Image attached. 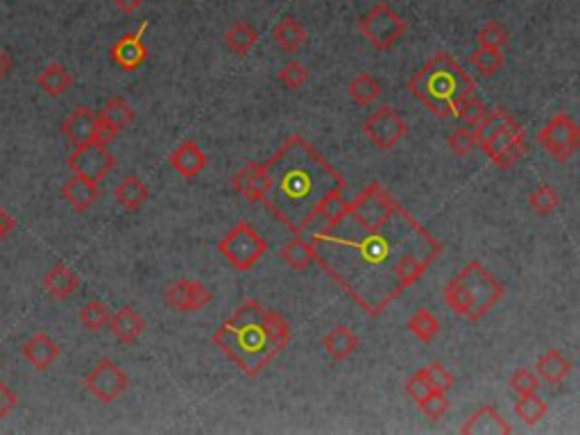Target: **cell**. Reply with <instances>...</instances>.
Here are the masks:
<instances>
[{
  "instance_id": "1",
  "label": "cell",
  "mask_w": 580,
  "mask_h": 435,
  "mask_svg": "<svg viewBox=\"0 0 580 435\" xmlns=\"http://www.w3.org/2000/svg\"><path fill=\"white\" fill-rule=\"evenodd\" d=\"M313 263L370 318L426 275L442 243L381 182H370L343 211L302 232Z\"/></svg>"
},
{
  "instance_id": "2",
  "label": "cell",
  "mask_w": 580,
  "mask_h": 435,
  "mask_svg": "<svg viewBox=\"0 0 580 435\" xmlns=\"http://www.w3.org/2000/svg\"><path fill=\"white\" fill-rule=\"evenodd\" d=\"M263 204L293 234H302L327 195L347 189L343 175L302 134L288 136L275 157L263 164Z\"/></svg>"
},
{
  "instance_id": "3",
  "label": "cell",
  "mask_w": 580,
  "mask_h": 435,
  "mask_svg": "<svg viewBox=\"0 0 580 435\" xmlns=\"http://www.w3.org/2000/svg\"><path fill=\"white\" fill-rule=\"evenodd\" d=\"M211 343L236 362L245 377L257 379L288 347L290 324L284 315L266 309L261 302L247 300L234 311L232 318L220 324Z\"/></svg>"
},
{
  "instance_id": "4",
  "label": "cell",
  "mask_w": 580,
  "mask_h": 435,
  "mask_svg": "<svg viewBox=\"0 0 580 435\" xmlns=\"http://www.w3.org/2000/svg\"><path fill=\"white\" fill-rule=\"evenodd\" d=\"M408 91L438 118H451L469 96L476 82L449 53H435L408 80Z\"/></svg>"
},
{
  "instance_id": "5",
  "label": "cell",
  "mask_w": 580,
  "mask_h": 435,
  "mask_svg": "<svg viewBox=\"0 0 580 435\" xmlns=\"http://www.w3.org/2000/svg\"><path fill=\"white\" fill-rule=\"evenodd\" d=\"M506 295V286L481 261H472L445 286V304L469 322L483 320Z\"/></svg>"
},
{
  "instance_id": "6",
  "label": "cell",
  "mask_w": 580,
  "mask_h": 435,
  "mask_svg": "<svg viewBox=\"0 0 580 435\" xmlns=\"http://www.w3.org/2000/svg\"><path fill=\"white\" fill-rule=\"evenodd\" d=\"M218 252H220V254L227 259L229 266L236 268L238 272H247L266 257L268 243L247 220H241V223H236L229 229L227 236L220 238Z\"/></svg>"
},
{
  "instance_id": "7",
  "label": "cell",
  "mask_w": 580,
  "mask_h": 435,
  "mask_svg": "<svg viewBox=\"0 0 580 435\" xmlns=\"http://www.w3.org/2000/svg\"><path fill=\"white\" fill-rule=\"evenodd\" d=\"M358 32L374 48L388 53V50L395 48V44L404 39V34L408 32V21L399 16V12L392 10L388 3H377L368 14L358 19Z\"/></svg>"
},
{
  "instance_id": "8",
  "label": "cell",
  "mask_w": 580,
  "mask_h": 435,
  "mask_svg": "<svg viewBox=\"0 0 580 435\" xmlns=\"http://www.w3.org/2000/svg\"><path fill=\"white\" fill-rule=\"evenodd\" d=\"M537 143L556 161H567L580 148V127L569 114L558 112L537 134Z\"/></svg>"
},
{
  "instance_id": "9",
  "label": "cell",
  "mask_w": 580,
  "mask_h": 435,
  "mask_svg": "<svg viewBox=\"0 0 580 435\" xmlns=\"http://www.w3.org/2000/svg\"><path fill=\"white\" fill-rule=\"evenodd\" d=\"M66 164L72 170V175H80V177H87L100 184L102 179L112 173L114 166H116V157L112 155V150L107 145L89 141V143L75 145V150L71 152Z\"/></svg>"
},
{
  "instance_id": "10",
  "label": "cell",
  "mask_w": 580,
  "mask_h": 435,
  "mask_svg": "<svg viewBox=\"0 0 580 435\" xmlns=\"http://www.w3.org/2000/svg\"><path fill=\"white\" fill-rule=\"evenodd\" d=\"M408 123L402 114L397 112L395 107L383 105L381 109L372 114L368 121L362 123V132L377 145L379 150H392L399 141L408 136Z\"/></svg>"
},
{
  "instance_id": "11",
  "label": "cell",
  "mask_w": 580,
  "mask_h": 435,
  "mask_svg": "<svg viewBox=\"0 0 580 435\" xmlns=\"http://www.w3.org/2000/svg\"><path fill=\"white\" fill-rule=\"evenodd\" d=\"M84 386H87V390L96 397L98 402L114 404L127 392L130 379H127L125 370L121 365H116L109 358H102V361H98L93 365L91 372L87 374Z\"/></svg>"
},
{
  "instance_id": "12",
  "label": "cell",
  "mask_w": 580,
  "mask_h": 435,
  "mask_svg": "<svg viewBox=\"0 0 580 435\" xmlns=\"http://www.w3.org/2000/svg\"><path fill=\"white\" fill-rule=\"evenodd\" d=\"M490 161L497 168H513L524 155H526V136L517 121L513 125L503 127L485 145H481Z\"/></svg>"
},
{
  "instance_id": "13",
  "label": "cell",
  "mask_w": 580,
  "mask_h": 435,
  "mask_svg": "<svg viewBox=\"0 0 580 435\" xmlns=\"http://www.w3.org/2000/svg\"><path fill=\"white\" fill-rule=\"evenodd\" d=\"M211 290L195 279H177L166 290V304L179 313H200L211 304Z\"/></svg>"
},
{
  "instance_id": "14",
  "label": "cell",
  "mask_w": 580,
  "mask_h": 435,
  "mask_svg": "<svg viewBox=\"0 0 580 435\" xmlns=\"http://www.w3.org/2000/svg\"><path fill=\"white\" fill-rule=\"evenodd\" d=\"M145 30H148V21L141 23V28L136 30V32L123 34L121 39L109 48V57H112V62L116 64L118 68H123V71L127 72H134L143 66L148 55H150L143 44Z\"/></svg>"
},
{
  "instance_id": "15",
  "label": "cell",
  "mask_w": 580,
  "mask_h": 435,
  "mask_svg": "<svg viewBox=\"0 0 580 435\" xmlns=\"http://www.w3.org/2000/svg\"><path fill=\"white\" fill-rule=\"evenodd\" d=\"M207 155H204L198 141L193 139L182 141L173 150V155H170V166H173V170L186 179L198 177V175L207 168Z\"/></svg>"
},
{
  "instance_id": "16",
  "label": "cell",
  "mask_w": 580,
  "mask_h": 435,
  "mask_svg": "<svg viewBox=\"0 0 580 435\" xmlns=\"http://www.w3.org/2000/svg\"><path fill=\"white\" fill-rule=\"evenodd\" d=\"M232 186L247 202H263V195H266V170H263V164L252 161V164L243 166L232 177Z\"/></svg>"
},
{
  "instance_id": "17",
  "label": "cell",
  "mask_w": 580,
  "mask_h": 435,
  "mask_svg": "<svg viewBox=\"0 0 580 435\" xmlns=\"http://www.w3.org/2000/svg\"><path fill=\"white\" fill-rule=\"evenodd\" d=\"M463 435H510L513 426L503 420L501 413L494 406H483L474 413L472 417H467L463 426H460Z\"/></svg>"
},
{
  "instance_id": "18",
  "label": "cell",
  "mask_w": 580,
  "mask_h": 435,
  "mask_svg": "<svg viewBox=\"0 0 580 435\" xmlns=\"http://www.w3.org/2000/svg\"><path fill=\"white\" fill-rule=\"evenodd\" d=\"M62 195L64 200L71 204L72 211L84 213L98 202V198H100V186H98V182H91V179L72 175L66 184L62 186Z\"/></svg>"
},
{
  "instance_id": "19",
  "label": "cell",
  "mask_w": 580,
  "mask_h": 435,
  "mask_svg": "<svg viewBox=\"0 0 580 435\" xmlns=\"http://www.w3.org/2000/svg\"><path fill=\"white\" fill-rule=\"evenodd\" d=\"M23 358L37 370H50L55 365V361L62 354V347L50 338L48 334L39 331V334H34L28 343L23 345Z\"/></svg>"
},
{
  "instance_id": "20",
  "label": "cell",
  "mask_w": 580,
  "mask_h": 435,
  "mask_svg": "<svg viewBox=\"0 0 580 435\" xmlns=\"http://www.w3.org/2000/svg\"><path fill=\"white\" fill-rule=\"evenodd\" d=\"M44 288L53 300L66 302L78 293L80 277L75 275V270L68 268L66 263H55V266L46 272Z\"/></svg>"
},
{
  "instance_id": "21",
  "label": "cell",
  "mask_w": 580,
  "mask_h": 435,
  "mask_svg": "<svg viewBox=\"0 0 580 435\" xmlns=\"http://www.w3.org/2000/svg\"><path fill=\"white\" fill-rule=\"evenodd\" d=\"M109 331L114 334V338L121 345H132L141 338V334L145 331V320L141 318L139 311L132 309V306H123L121 311L112 315L109 320Z\"/></svg>"
},
{
  "instance_id": "22",
  "label": "cell",
  "mask_w": 580,
  "mask_h": 435,
  "mask_svg": "<svg viewBox=\"0 0 580 435\" xmlns=\"http://www.w3.org/2000/svg\"><path fill=\"white\" fill-rule=\"evenodd\" d=\"M98 114L89 107H78L71 116L62 123V134L71 141L72 145H82L93 141V132H96Z\"/></svg>"
},
{
  "instance_id": "23",
  "label": "cell",
  "mask_w": 580,
  "mask_h": 435,
  "mask_svg": "<svg viewBox=\"0 0 580 435\" xmlns=\"http://www.w3.org/2000/svg\"><path fill=\"white\" fill-rule=\"evenodd\" d=\"M574 370V362L560 352V349H549L537 358L535 374L549 383V386H560Z\"/></svg>"
},
{
  "instance_id": "24",
  "label": "cell",
  "mask_w": 580,
  "mask_h": 435,
  "mask_svg": "<svg viewBox=\"0 0 580 435\" xmlns=\"http://www.w3.org/2000/svg\"><path fill=\"white\" fill-rule=\"evenodd\" d=\"M272 39H275V44L279 46L284 53L293 55L306 44L309 34H306L304 25H302L295 16H284V19L275 25V30H272Z\"/></svg>"
},
{
  "instance_id": "25",
  "label": "cell",
  "mask_w": 580,
  "mask_h": 435,
  "mask_svg": "<svg viewBox=\"0 0 580 435\" xmlns=\"http://www.w3.org/2000/svg\"><path fill=\"white\" fill-rule=\"evenodd\" d=\"M116 202L125 209L127 213H136L143 209V204L150 198V191H148V184L143 179L136 177V175H127L121 184L116 186Z\"/></svg>"
},
{
  "instance_id": "26",
  "label": "cell",
  "mask_w": 580,
  "mask_h": 435,
  "mask_svg": "<svg viewBox=\"0 0 580 435\" xmlns=\"http://www.w3.org/2000/svg\"><path fill=\"white\" fill-rule=\"evenodd\" d=\"M322 345L324 349H327V354H329L334 361L340 362V361H347V358L356 352L358 336L354 334L349 327H345V324H336L334 329L322 338Z\"/></svg>"
},
{
  "instance_id": "27",
  "label": "cell",
  "mask_w": 580,
  "mask_h": 435,
  "mask_svg": "<svg viewBox=\"0 0 580 435\" xmlns=\"http://www.w3.org/2000/svg\"><path fill=\"white\" fill-rule=\"evenodd\" d=\"M37 84H39L41 91L50 98H59L72 87V75L66 66L62 64H48L44 71L37 75Z\"/></svg>"
},
{
  "instance_id": "28",
  "label": "cell",
  "mask_w": 580,
  "mask_h": 435,
  "mask_svg": "<svg viewBox=\"0 0 580 435\" xmlns=\"http://www.w3.org/2000/svg\"><path fill=\"white\" fill-rule=\"evenodd\" d=\"M259 32L252 28L247 21H236L232 23V28L225 32V44L232 53H236L238 57H247L252 53V48L257 46Z\"/></svg>"
},
{
  "instance_id": "29",
  "label": "cell",
  "mask_w": 580,
  "mask_h": 435,
  "mask_svg": "<svg viewBox=\"0 0 580 435\" xmlns=\"http://www.w3.org/2000/svg\"><path fill=\"white\" fill-rule=\"evenodd\" d=\"M279 257L284 259V263L290 268V270H297V272H304L306 268L313 263V252H311L309 241H306L302 234H295L293 241H288L284 247H281Z\"/></svg>"
},
{
  "instance_id": "30",
  "label": "cell",
  "mask_w": 580,
  "mask_h": 435,
  "mask_svg": "<svg viewBox=\"0 0 580 435\" xmlns=\"http://www.w3.org/2000/svg\"><path fill=\"white\" fill-rule=\"evenodd\" d=\"M349 98L358 107H370L381 98V84L370 72H358L356 78L349 82Z\"/></svg>"
},
{
  "instance_id": "31",
  "label": "cell",
  "mask_w": 580,
  "mask_h": 435,
  "mask_svg": "<svg viewBox=\"0 0 580 435\" xmlns=\"http://www.w3.org/2000/svg\"><path fill=\"white\" fill-rule=\"evenodd\" d=\"M513 123H515V116L510 112H506V109H501V107H499V109H492V112L485 114L483 121L474 127L476 143L485 145L494 134H497V132H501L503 127L508 125H513Z\"/></svg>"
},
{
  "instance_id": "32",
  "label": "cell",
  "mask_w": 580,
  "mask_h": 435,
  "mask_svg": "<svg viewBox=\"0 0 580 435\" xmlns=\"http://www.w3.org/2000/svg\"><path fill=\"white\" fill-rule=\"evenodd\" d=\"M98 116L105 118L107 123H112V125L121 132V130H125L127 125H132V121L136 118V114H134V109L127 105L125 98L116 96V98H109V100H107V105L102 107V112L98 114Z\"/></svg>"
},
{
  "instance_id": "33",
  "label": "cell",
  "mask_w": 580,
  "mask_h": 435,
  "mask_svg": "<svg viewBox=\"0 0 580 435\" xmlns=\"http://www.w3.org/2000/svg\"><path fill=\"white\" fill-rule=\"evenodd\" d=\"M515 413H517V417L524 424L535 426L544 420V415L549 413V406L542 397H537V392H533V395L519 397L517 402H515Z\"/></svg>"
},
{
  "instance_id": "34",
  "label": "cell",
  "mask_w": 580,
  "mask_h": 435,
  "mask_svg": "<svg viewBox=\"0 0 580 435\" xmlns=\"http://www.w3.org/2000/svg\"><path fill=\"white\" fill-rule=\"evenodd\" d=\"M408 329H411V334L415 336L417 340L429 345L440 334V322H438V318H435L429 309H420L408 320Z\"/></svg>"
},
{
  "instance_id": "35",
  "label": "cell",
  "mask_w": 580,
  "mask_h": 435,
  "mask_svg": "<svg viewBox=\"0 0 580 435\" xmlns=\"http://www.w3.org/2000/svg\"><path fill=\"white\" fill-rule=\"evenodd\" d=\"M109 320H112V311L100 300L87 302V304L82 306V311H80V322H82L84 329L91 331V334H98V331L105 329L107 324H109Z\"/></svg>"
},
{
  "instance_id": "36",
  "label": "cell",
  "mask_w": 580,
  "mask_h": 435,
  "mask_svg": "<svg viewBox=\"0 0 580 435\" xmlns=\"http://www.w3.org/2000/svg\"><path fill=\"white\" fill-rule=\"evenodd\" d=\"M528 204H531V209L537 216H551L558 209V204H560V195H558L556 186L537 184L531 191V195H528Z\"/></svg>"
},
{
  "instance_id": "37",
  "label": "cell",
  "mask_w": 580,
  "mask_h": 435,
  "mask_svg": "<svg viewBox=\"0 0 580 435\" xmlns=\"http://www.w3.org/2000/svg\"><path fill=\"white\" fill-rule=\"evenodd\" d=\"M469 59H472V64L476 66V71L483 72V75H488V78L497 75V72L503 68V64H506L503 50L490 48V46H479V48L472 53V57Z\"/></svg>"
},
{
  "instance_id": "38",
  "label": "cell",
  "mask_w": 580,
  "mask_h": 435,
  "mask_svg": "<svg viewBox=\"0 0 580 435\" xmlns=\"http://www.w3.org/2000/svg\"><path fill=\"white\" fill-rule=\"evenodd\" d=\"M485 114H488V107H485L483 100L474 93V96H469L467 100L456 109L454 118L463 123L465 127H476L481 121H483Z\"/></svg>"
},
{
  "instance_id": "39",
  "label": "cell",
  "mask_w": 580,
  "mask_h": 435,
  "mask_svg": "<svg viewBox=\"0 0 580 435\" xmlns=\"http://www.w3.org/2000/svg\"><path fill=\"white\" fill-rule=\"evenodd\" d=\"M508 39H510V34H508L506 25H503L501 21H488V23L479 30V34H476L479 46H490V48L499 50L506 48Z\"/></svg>"
},
{
  "instance_id": "40",
  "label": "cell",
  "mask_w": 580,
  "mask_h": 435,
  "mask_svg": "<svg viewBox=\"0 0 580 435\" xmlns=\"http://www.w3.org/2000/svg\"><path fill=\"white\" fill-rule=\"evenodd\" d=\"M311 72L304 64H300L297 59H290L284 68L279 71V80L288 91H300L306 82H309Z\"/></svg>"
},
{
  "instance_id": "41",
  "label": "cell",
  "mask_w": 580,
  "mask_h": 435,
  "mask_svg": "<svg viewBox=\"0 0 580 435\" xmlns=\"http://www.w3.org/2000/svg\"><path fill=\"white\" fill-rule=\"evenodd\" d=\"M417 406H420V411L424 413L429 420L438 422L442 415H445L447 411H449V397H447V392L442 390H431L429 395L422 399V402H417Z\"/></svg>"
},
{
  "instance_id": "42",
  "label": "cell",
  "mask_w": 580,
  "mask_h": 435,
  "mask_svg": "<svg viewBox=\"0 0 580 435\" xmlns=\"http://www.w3.org/2000/svg\"><path fill=\"white\" fill-rule=\"evenodd\" d=\"M447 145H449L451 155H456V157H465L479 148L474 132L465 125L458 127V130H454L449 136H447Z\"/></svg>"
},
{
  "instance_id": "43",
  "label": "cell",
  "mask_w": 580,
  "mask_h": 435,
  "mask_svg": "<svg viewBox=\"0 0 580 435\" xmlns=\"http://www.w3.org/2000/svg\"><path fill=\"white\" fill-rule=\"evenodd\" d=\"M537 388H540V377H537L533 370L519 368L515 370V374L510 377V390H513L515 395H533V392H537Z\"/></svg>"
},
{
  "instance_id": "44",
  "label": "cell",
  "mask_w": 580,
  "mask_h": 435,
  "mask_svg": "<svg viewBox=\"0 0 580 435\" xmlns=\"http://www.w3.org/2000/svg\"><path fill=\"white\" fill-rule=\"evenodd\" d=\"M431 390H435V388H433V383L429 381V374H426L424 368L417 370V372L406 381V395L411 397L415 404L422 402V399H424Z\"/></svg>"
},
{
  "instance_id": "45",
  "label": "cell",
  "mask_w": 580,
  "mask_h": 435,
  "mask_svg": "<svg viewBox=\"0 0 580 435\" xmlns=\"http://www.w3.org/2000/svg\"><path fill=\"white\" fill-rule=\"evenodd\" d=\"M424 370H426V374H429V381L433 383L435 390L447 392V390H451V388H454L456 377L449 372V370L445 368V365H442V362L435 361V362H431V365H426Z\"/></svg>"
},
{
  "instance_id": "46",
  "label": "cell",
  "mask_w": 580,
  "mask_h": 435,
  "mask_svg": "<svg viewBox=\"0 0 580 435\" xmlns=\"http://www.w3.org/2000/svg\"><path fill=\"white\" fill-rule=\"evenodd\" d=\"M121 134V132L116 130V127L112 125V123H107L105 118L98 116V123H96V132H93V141L100 145H109L112 141H116V136Z\"/></svg>"
},
{
  "instance_id": "47",
  "label": "cell",
  "mask_w": 580,
  "mask_h": 435,
  "mask_svg": "<svg viewBox=\"0 0 580 435\" xmlns=\"http://www.w3.org/2000/svg\"><path fill=\"white\" fill-rule=\"evenodd\" d=\"M16 404H19V397H16V392L10 390L5 383L0 381V422L5 420V417L14 411Z\"/></svg>"
},
{
  "instance_id": "48",
  "label": "cell",
  "mask_w": 580,
  "mask_h": 435,
  "mask_svg": "<svg viewBox=\"0 0 580 435\" xmlns=\"http://www.w3.org/2000/svg\"><path fill=\"white\" fill-rule=\"evenodd\" d=\"M12 68H14V59H12V55L7 50L0 48V82L10 75Z\"/></svg>"
},
{
  "instance_id": "49",
  "label": "cell",
  "mask_w": 580,
  "mask_h": 435,
  "mask_svg": "<svg viewBox=\"0 0 580 435\" xmlns=\"http://www.w3.org/2000/svg\"><path fill=\"white\" fill-rule=\"evenodd\" d=\"M114 5H116L123 14H134V12L143 5V0H114Z\"/></svg>"
}]
</instances>
